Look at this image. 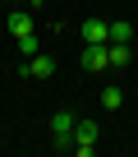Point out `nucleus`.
Returning <instances> with one entry per match:
<instances>
[{
	"instance_id": "f257e3e1",
	"label": "nucleus",
	"mask_w": 138,
	"mask_h": 157,
	"mask_svg": "<svg viewBox=\"0 0 138 157\" xmlns=\"http://www.w3.org/2000/svg\"><path fill=\"white\" fill-rule=\"evenodd\" d=\"M74 125H78L74 111H55V116H51V134H55L60 148H74Z\"/></svg>"
},
{
	"instance_id": "f03ea898",
	"label": "nucleus",
	"mask_w": 138,
	"mask_h": 157,
	"mask_svg": "<svg viewBox=\"0 0 138 157\" xmlns=\"http://www.w3.org/2000/svg\"><path fill=\"white\" fill-rule=\"evenodd\" d=\"M78 37H83V46H106V42H111V23L83 19V23H78Z\"/></svg>"
},
{
	"instance_id": "7ed1b4c3",
	"label": "nucleus",
	"mask_w": 138,
	"mask_h": 157,
	"mask_svg": "<svg viewBox=\"0 0 138 157\" xmlns=\"http://www.w3.org/2000/svg\"><path fill=\"white\" fill-rule=\"evenodd\" d=\"M74 152H78V157H92V152H97V125H92V120H78V125H74Z\"/></svg>"
},
{
	"instance_id": "20e7f679",
	"label": "nucleus",
	"mask_w": 138,
	"mask_h": 157,
	"mask_svg": "<svg viewBox=\"0 0 138 157\" xmlns=\"http://www.w3.org/2000/svg\"><path fill=\"white\" fill-rule=\"evenodd\" d=\"M23 74H28V78H51V74H55V60L37 51V56H28V60H23Z\"/></svg>"
},
{
	"instance_id": "39448f33",
	"label": "nucleus",
	"mask_w": 138,
	"mask_h": 157,
	"mask_svg": "<svg viewBox=\"0 0 138 157\" xmlns=\"http://www.w3.org/2000/svg\"><path fill=\"white\" fill-rule=\"evenodd\" d=\"M83 69H92V74L111 69V56H106V46H83Z\"/></svg>"
},
{
	"instance_id": "423d86ee",
	"label": "nucleus",
	"mask_w": 138,
	"mask_h": 157,
	"mask_svg": "<svg viewBox=\"0 0 138 157\" xmlns=\"http://www.w3.org/2000/svg\"><path fill=\"white\" fill-rule=\"evenodd\" d=\"M5 23H9V33H14V37L37 33V28H32V10H9V19H5Z\"/></svg>"
},
{
	"instance_id": "0eeeda50",
	"label": "nucleus",
	"mask_w": 138,
	"mask_h": 157,
	"mask_svg": "<svg viewBox=\"0 0 138 157\" xmlns=\"http://www.w3.org/2000/svg\"><path fill=\"white\" fill-rule=\"evenodd\" d=\"M106 56H111V65H115V69L133 65V51H129V42H106Z\"/></svg>"
},
{
	"instance_id": "6e6552de",
	"label": "nucleus",
	"mask_w": 138,
	"mask_h": 157,
	"mask_svg": "<svg viewBox=\"0 0 138 157\" xmlns=\"http://www.w3.org/2000/svg\"><path fill=\"white\" fill-rule=\"evenodd\" d=\"M111 42H133V28H129L124 19H115V23H111Z\"/></svg>"
},
{
	"instance_id": "1a4fd4ad",
	"label": "nucleus",
	"mask_w": 138,
	"mask_h": 157,
	"mask_svg": "<svg viewBox=\"0 0 138 157\" xmlns=\"http://www.w3.org/2000/svg\"><path fill=\"white\" fill-rule=\"evenodd\" d=\"M14 42H19V51H23V60L42 51V46H37V33H23V37H14Z\"/></svg>"
},
{
	"instance_id": "9d476101",
	"label": "nucleus",
	"mask_w": 138,
	"mask_h": 157,
	"mask_svg": "<svg viewBox=\"0 0 138 157\" xmlns=\"http://www.w3.org/2000/svg\"><path fill=\"white\" fill-rule=\"evenodd\" d=\"M120 102H124V93H120V88H115V83H111V88H106V93H101V106H106V111H115V106H120Z\"/></svg>"
}]
</instances>
